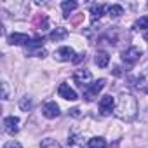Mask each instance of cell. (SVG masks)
I'll return each instance as SVG.
<instances>
[{
	"label": "cell",
	"mask_w": 148,
	"mask_h": 148,
	"mask_svg": "<svg viewBox=\"0 0 148 148\" xmlns=\"http://www.w3.org/2000/svg\"><path fill=\"white\" fill-rule=\"evenodd\" d=\"M134 30H148V16H143V18H139L136 23H134Z\"/></svg>",
	"instance_id": "19"
},
{
	"label": "cell",
	"mask_w": 148,
	"mask_h": 148,
	"mask_svg": "<svg viewBox=\"0 0 148 148\" xmlns=\"http://www.w3.org/2000/svg\"><path fill=\"white\" fill-rule=\"evenodd\" d=\"M26 54H30V56H38V58H44L47 52H45V49H44V47H38V49H26Z\"/></svg>",
	"instance_id": "21"
},
{
	"label": "cell",
	"mask_w": 148,
	"mask_h": 148,
	"mask_svg": "<svg viewBox=\"0 0 148 148\" xmlns=\"http://www.w3.org/2000/svg\"><path fill=\"white\" fill-rule=\"evenodd\" d=\"M113 73H115V75H120V68L115 66V68H113Z\"/></svg>",
	"instance_id": "28"
},
{
	"label": "cell",
	"mask_w": 148,
	"mask_h": 148,
	"mask_svg": "<svg viewBox=\"0 0 148 148\" xmlns=\"http://www.w3.org/2000/svg\"><path fill=\"white\" fill-rule=\"evenodd\" d=\"M113 115L124 122H132L138 115V101L132 94H127V92H122L115 103V110H113Z\"/></svg>",
	"instance_id": "1"
},
{
	"label": "cell",
	"mask_w": 148,
	"mask_h": 148,
	"mask_svg": "<svg viewBox=\"0 0 148 148\" xmlns=\"http://www.w3.org/2000/svg\"><path fill=\"white\" fill-rule=\"evenodd\" d=\"M92 80V73L89 70H77L75 73H73V82L79 84L80 87H87V82Z\"/></svg>",
	"instance_id": "5"
},
{
	"label": "cell",
	"mask_w": 148,
	"mask_h": 148,
	"mask_svg": "<svg viewBox=\"0 0 148 148\" xmlns=\"http://www.w3.org/2000/svg\"><path fill=\"white\" fill-rule=\"evenodd\" d=\"M139 58H141V51H139L138 47H129V49H125V51L122 52V61L127 63V64L138 63Z\"/></svg>",
	"instance_id": "4"
},
{
	"label": "cell",
	"mask_w": 148,
	"mask_h": 148,
	"mask_svg": "<svg viewBox=\"0 0 148 148\" xmlns=\"http://www.w3.org/2000/svg\"><path fill=\"white\" fill-rule=\"evenodd\" d=\"M124 14V7L119 5V4H113V5H108V16L110 18H120Z\"/></svg>",
	"instance_id": "17"
},
{
	"label": "cell",
	"mask_w": 148,
	"mask_h": 148,
	"mask_svg": "<svg viewBox=\"0 0 148 148\" xmlns=\"http://www.w3.org/2000/svg\"><path fill=\"white\" fill-rule=\"evenodd\" d=\"M84 58H86V54H84V52H82V54H79V56H77V58H75V59H73V61H75V63H80V61H82V59H84Z\"/></svg>",
	"instance_id": "27"
},
{
	"label": "cell",
	"mask_w": 148,
	"mask_h": 148,
	"mask_svg": "<svg viewBox=\"0 0 148 148\" xmlns=\"http://www.w3.org/2000/svg\"><path fill=\"white\" fill-rule=\"evenodd\" d=\"M143 37H145V40H148V30L145 32V35H143Z\"/></svg>",
	"instance_id": "29"
},
{
	"label": "cell",
	"mask_w": 148,
	"mask_h": 148,
	"mask_svg": "<svg viewBox=\"0 0 148 148\" xmlns=\"http://www.w3.org/2000/svg\"><path fill=\"white\" fill-rule=\"evenodd\" d=\"M86 148H106V141H105V138H91L89 141H87V145H86Z\"/></svg>",
	"instance_id": "14"
},
{
	"label": "cell",
	"mask_w": 148,
	"mask_h": 148,
	"mask_svg": "<svg viewBox=\"0 0 148 148\" xmlns=\"http://www.w3.org/2000/svg\"><path fill=\"white\" fill-rule=\"evenodd\" d=\"M105 84H106V80H105V79H99V80L92 82L91 86L84 87V99H86V101H92V99H94L101 91H103Z\"/></svg>",
	"instance_id": "2"
},
{
	"label": "cell",
	"mask_w": 148,
	"mask_h": 148,
	"mask_svg": "<svg viewBox=\"0 0 148 148\" xmlns=\"http://www.w3.org/2000/svg\"><path fill=\"white\" fill-rule=\"evenodd\" d=\"M2 99H9V84L5 80L2 82Z\"/></svg>",
	"instance_id": "24"
},
{
	"label": "cell",
	"mask_w": 148,
	"mask_h": 148,
	"mask_svg": "<svg viewBox=\"0 0 148 148\" xmlns=\"http://www.w3.org/2000/svg\"><path fill=\"white\" fill-rule=\"evenodd\" d=\"M94 61H96V64H98L99 68H106V66H108V63H110V56H108V52L99 51V52H96Z\"/></svg>",
	"instance_id": "12"
},
{
	"label": "cell",
	"mask_w": 148,
	"mask_h": 148,
	"mask_svg": "<svg viewBox=\"0 0 148 148\" xmlns=\"http://www.w3.org/2000/svg\"><path fill=\"white\" fill-rule=\"evenodd\" d=\"M66 35H68V30L63 28V26H58V28H54V30L49 33V38H51L52 42H59V40L66 38Z\"/></svg>",
	"instance_id": "11"
},
{
	"label": "cell",
	"mask_w": 148,
	"mask_h": 148,
	"mask_svg": "<svg viewBox=\"0 0 148 148\" xmlns=\"http://www.w3.org/2000/svg\"><path fill=\"white\" fill-rule=\"evenodd\" d=\"M42 113H44V117H47V119H56V117H59V106L54 103V101H47L45 105H44V108H42Z\"/></svg>",
	"instance_id": "9"
},
{
	"label": "cell",
	"mask_w": 148,
	"mask_h": 148,
	"mask_svg": "<svg viewBox=\"0 0 148 148\" xmlns=\"http://www.w3.org/2000/svg\"><path fill=\"white\" fill-rule=\"evenodd\" d=\"M35 26H37V30H45L47 28V18H37Z\"/></svg>",
	"instance_id": "23"
},
{
	"label": "cell",
	"mask_w": 148,
	"mask_h": 148,
	"mask_svg": "<svg viewBox=\"0 0 148 148\" xmlns=\"http://www.w3.org/2000/svg\"><path fill=\"white\" fill-rule=\"evenodd\" d=\"M75 51H73L71 47H59L56 52H54V58L58 61H73L75 58Z\"/></svg>",
	"instance_id": "8"
},
{
	"label": "cell",
	"mask_w": 148,
	"mask_h": 148,
	"mask_svg": "<svg viewBox=\"0 0 148 148\" xmlns=\"http://www.w3.org/2000/svg\"><path fill=\"white\" fill-rule=\"evenodd\" d=\"M32 42V38L26 33H12L9 35V44L12 45H28Z\"/></svg>",
	"instance_id": "10"
},
{
	"label": "cell",
	"mask_w": 148,
	"mask_h": 148,
	"mask_svg": "<svg viewBox=\"0 0 148 148\" xmlns=\"http://www.w3.org/2000/svg\"><path fill=\"white\" fill-rule=\"evenodd\" d=\"M136 87H138L139 91H143V92H148V71L141 73V75L138 77V80H136Z\"/></svg>",
	"instance_id": "13"
},
{
	"label": "cell",
	"mask_w": 148,
	"mask_h": 148,
	"mask_svg": "<svg viewBox=\"0 0 148 148\" xmlns=\"http://www.w3.org/2000/svg\"><path fill=\"white\" fill-rule=\"evenodd\" d=\"M4 148H23V146H21V143H18V141L12 139V141H7V143L4 145Z\"/></svg>",
	"instance_id": "25"
},
{
	"label": "cell",
	"mask_w": 148,
	"mask_h": 148,
	"mask_svg": "<svg viewBox=\"0 0 148 148\" xmlns=\"http://www.w3.org/2000/svg\"><path fill=\"white\" fill-rule=\"evenodd\" d=\"M40 148H61V146H59V143H58V141H54L52 138H47V139H44V141H42Z\"/></svg>",
	"instance_id": "20"
},
{
	"label": "cell",
	"mask_w": 148,
	"mask_h": 148,
	"mask_svg": "<svg viewBox=\"0 0 148 148\" xmlns=\"http://www.w3.org/2000/svg\"><path fill=\"white\" fill-rule=\"evenodd\" d=\"M61 9H63V16L68 18L71 11L77 9V2H73V0H64V2L61 4Z\"/></svg>",
	"instance_id": "15"
},
{
	"label": "cell",
	"mask_w": 148,
	"mask_h": 148,
	"mask_svg": "<svg viewBox=\"0 0 148 148\" xmlns=\"http://www.w3.org/2000/svg\"><path fill=\"white\" fill-rule=\"evenodd\" d=\"M68 148H84V141H82V138L77 136V134L70 136V138H68Z\"/></svg>",
	"instance_id": "16"
},
{
	"label": "cell",
	"mask_w": 148,
	"mask_h": 148,
	"mask_svg": "<svg viewBox=\"0 0 148 148\" xmlns=\"http://www.w3.org/2000/svg\"><path fill=\"white\" fill-rule=\"evenodd\" d=\"M4 129H5L7 134H12V136H14V134L19 131V119L14 117V115L5 117V119H4Z\"/></svg>",
	"instance_id": "6"
},
{
	"label": "cell",
	"mask_w": 148,
	"mask_h": 148,
	"mask_svg": "<svg viewBox=\"0 0 148 148\" xmlns=\"http://www.w3.org/2000/svg\"><path fill=\"white\" fill-rule=\"evenodd\" d=\"M113 110H115V99H113L110 94L103 96L101 101H99V113H101L103 117H106V115H110Z\"/></svg>",
	"instance_id": "3"
},
{
	"label": "cell",
	"mask_w": 148,
	"mask_h": 148,
	"mask_svg": "<svg viewBox=\"0 0 148 148\" xmlns=\"http://www.w3.org/2000/svg\"><path fill=\"white\" fill-rule=\"evenodd\" d=\"M103 11H105V5H103V4H94V5H91L92 19H94V21H96V19H99V18L103 16Z\"/></svg>",
	"instance_id": "18"
},
{
	"label": "cell",
	"mask_w": 148,
	"mask_h": 148,
	"mask_svg": "<svg viewBox=\"0 0 148 148\" xmlns=\"http://www.w3.org/2000/svg\"><path fill=\"white\" fill-rule=\"evenodd\" d=\"M19 106H21V110H23V112H28V110L32 108V99H30L28 96H25V98L19 101Z\"/></svg>",
	"instance_id": "22"
},
{
	"label": "cell",
	"mask_w": 148,
	"mask_h": 148,
	"mask_svg": "<svg viewBox=\"0 0 148 148\" xmlns=\"http://www.w3.org/2000/svg\"><path fill=\"white\" fill-rule=\"evenodd\" d=\"M58 94H59V98L68 99V101H75V99H79L77 92L73 91L68 84H59V87H58Z\"/></svg>",
	"instance_id": "7"
},
{
	"label": "cell",
	"mask_w": 148,
	"mask_h": 148,
	"mask_svg": "<svg viewBox=\"0 0 148 148\" xmlns=\"http://www.w3.org/2000/svg\"><path fill=\"white\" fill-rule=\"evenodd\" d=\"M70 113H71L73 117H80V110H79V108H73V110H70Z\"/></svg>",
	"instance_id": "26"
}]
</instances>
